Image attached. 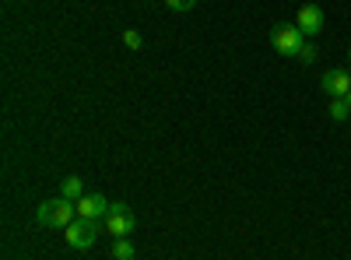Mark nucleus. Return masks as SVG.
I'll return each mask as SVG.
<instances>
[{"label":"nucleus","mask_w":351,"mask_h":260,"mask_svg":"<svg viewBox=\"0 0 351 260\" xmlns=\"http://www.w3.org/2000/svg\"><path fill=\"white\" fill-rule=\"evenodd\" d=\"M77 218V204L67 197H53V200H43L36 208V222L43 228H67L71 222Z\"/></svg>","instance_id":"obj_1"},{"label":"nucleus","mask_w":351,"mask_h":260,"mask_svg":"<svg viewBox=\"0 0 351 260\" xmlns=\"http://www.w3.org/2000/svg\"><path fill=\"white\" fill-rule=\"evenodd\" d=\"M271 46L278 56H299L306 46V36L299 32V25H278L271 32Z\"/></svg>","instance_id":"obj_2"},{"label":"nucleus","mask_w":351,"mask_h":260,"mask_svg":"<svg viewBox=\"0 0 351 260\" xmlns=\"http://www.w3.org/2000/svg\"><path fill=\"white\" fill-rule=\"evenodd\" d=\"M134 228H137V218H134V211H130L127 204H112V208H109V215H106V233H109L112 239L134 236Z\"/></svg>","instance_id":"obj_3"},{"label":"nucleus","mask_w":351,"mask_h":260,"mask_svg":"<svg viewBox=\"0 0 351 260\" xmlns=\"http://www.w3.org/2000/svg\"><path fill=\"white\" fill-rule=\"evenodd\" d=\"M67 246H74V250H92L95 246V239H99V222H88V218H74L67 228Z\"/></svg>","instance_id":"obj_4"},{"label":"nucleus","mask_w":351,"mask_h":260,"mask_svg":"<svg viewBox=\"0 0 351 260\" xmlns=\"http://www.w3.org/2000/svg\"><path fill=\"white\" fill-rule=\"evenodd\" d=\"M109 200L102 197V193H84L81 200H77V218H88V222H106V215H109Z\"/></svg>","instance_id":"obj_5"},{"label":"nucleus","mask_w":351,"mask_h":260,"mask_svg":"<svg viewBox=\"0 0 351 260\" xmlns=\"http://www.w3.org/2000/svg\"><path fill=\"white\" fill-rule=\"evenodd\" d=\"M295 25L302 36H319L324 32V8L319 4H302L299 14H295Z\"/></svg>","instance_id":"obj_6"},{"label":"nucleus","mask_w":351,"mask_h":260,"mask_svg":"<svg viewBox=\"0 0 351 260\" xmlns=\"http://www.w3.org/2000/svg\"><path fill=\"white\" fill-rule=\"evenodd\" d=\"M319 84H324V92L330 99H344L351 92V71H330V74H324Z\"/></svg>","instance_id":"obj_7"},{"label":"nucleus","mask_w":351,"mask_h":260,"mask_svg":"<svg viewBox=\"0 0 351 260\" xmlns=\"http://www.w3.org/2000/svg\"><path fill=\"white\" fill-rule=\"evenodd\" d=\"M60 197H67V200H74V204H77V200L84 197V183H81L77 176H67V180L60 183Z\"/></svg>","instance_id":"obj_8"},{"label":"nucleus","mask_w":351,"mask_h":260,"mask_svg":"<svg viewBox=\"0 0 351 260\" xmlns=\"http://www.w3.org/2000/svg\"><path fill=\"white\" fill-rule=\"evenodd\" d=\"M134 253H137V250H134L130 236H127V239H116V243H112V257H116V260H134Z\"/></svg>","instance_id":"obj_9"},{"label":"nucleus","mask_w":351,"mask_h":260,"mask_svg":"<svg viewBox=\"0 0 351 260\" xmlns=\"http://www.w3.org/2000/svg\"><path fill=\"white\" fill-rule=\"evenodd\" d=\"M348 113H351V106H348L344 99H330V120L344 123V120H348Z\"/></svg>","instance_id":"obj_10"},{"label":"nucleus","mask_w":351,"mask_h":260,"mask_svg":"<svg viewBox=\"0 0 351 260\" xmlns=\"http://www.w3.org/2000/svg\"><path fill=\"white\" fill-rule=\"evenodd\" d=\"M165 8H169V11H176V14H186V11H193V8H197V0H165Z\"/></svg>","instance_id":"obj_11"},{"label":"nucleus","mask_w":351,"mask_h":260,"mask_svg":"<svg viewBox=\"0 0 351 260\" xmlns=\"http://www.w3.org/2000/svg\"><path fill=\"white\" fill-rule=\"evenodd\" d=\"M123 46L127 49H141V32H137V28H127V32H123Z\"/></svg>","instance_id":"obj_12"},{"label":"nucleus","mask_w":351,"mask_h":260,"mask_svg":"<svg viewBox=\"0 0 351 260\" xmlns=\"http://www.w3.org/2000/svg\"><path fill=\"white\" fill-rule=\"evenodd\" d=\"M299 56H302V64H313V60H316V49H313V46H302Z\"/></svg>","instance_id":"obj_13"},{"label":"nucleus","mask_w":351,"mask_h":260,"mask_svg":"<svg viewBox=\"0 0 351 260\" xmlns=\"http://www.w3.org/2000/svg\"><path fill=\"white\" fill-rule=\"evenodd\" d=\"M344 102H348V106H351V92H348V95H344Z\"/></svg>","instance_id":"obj_14"},{"label":"nucleus","mask_w":351,"mask_h":260,"mask_svg":"<svg viewBox=\"0 0 351 260\" xmlns=\"http://www.w3.org/2000/svg\"><path fill=\"white\" fill-rule=\"evenodd\" d=\"M348 56H351V49H348Z\"/></svg>","instance_id":"obj_15"}]
</instances>
